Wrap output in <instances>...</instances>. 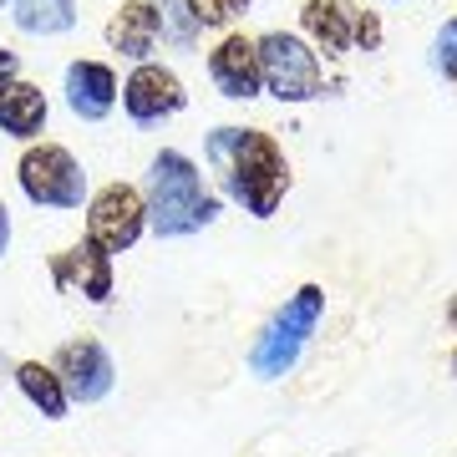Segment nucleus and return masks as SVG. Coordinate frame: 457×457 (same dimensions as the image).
<instances>
[{
	"instance_id": "f8f14e48",
	"label": "nucleus",
	"mask_w": 457,
	"mask_h": 457,
	"mask_svg": "<svg viewBox=\"0 0 457 457\" xmlns=\"http://www.w3.org/2000/svg\"><path fill=\"white\" fill-rule=\"evenodd\" d=\"M107 41H112V51H122L128 62L143 66L147 56H153V46H158V5H153V0H128V5L107 21Z\"/></svg>"
},
{
	"instance_id": "5701e85b",
	"label": "nucleus",
	"mask_w": 457,
	"mask_h": 457,
	"mask_svg": "<svg viewBox=\"0 0 457 457\" xmlns=\"http://www.w3.org/2000/svg\"><path fill=\"white\" fill-rule=\"evenodd\" d=\"M447 320H453V326H457V300H453V305H447Z\"/></svg>"
},
{
	"instance_id": "aec40b11",
	"label": "nucleus",
	"mask_w": 457,
	"mask_h": 457,
	"mask_svg": "<svg viewBox=\"0 0 457 457\" xmlns=\"http://www.w3.org/2000/svg\"><path fill=\"white\" fill-rule=\"evenodd\" d=\"M356 41H361L366 51H376V46H381V21L366 16V11H356Z\"/></svg>"
},
{
	"instance_id": "a211bd4d",
	"label": "nucleus",
	"mask_w": 457,
	"mask_h": 457,
	"mask_svg": "<svg viewBox=\"0 0 457 457\" xmlns=\"http://www.w3.org/2000/svg\"><path fill=\"white\" fill-rule=\"evenodd\" d=\"M432 66H437L447 82H457V21H447L437 31V46H432Z\"/></svg>"
},
{
	"instance_id": "dca6fc26",
	"label": "nucleus",
	"mask_w": 457,
	"mask_h": 457,
	"mask_svg": "<svg viewBox=\"0 0 457 457\" xmlns=\"http://www.w3.org/2000/svg\"><path fill=\"white\" fill-rule=\"evenodd\" d=\"M11 16L26 36H62L77 26V0H11Z\"/></svg>"
},
{
	"instance_id": "6e6552de",
	"label": "nucleus",
	"mask_w": 457,
	"mask_h": 457,
	"mask_svg": "<svg viewBox=\"0 0 457 457\" xmlns=\"http://www.w3.org/2000/svg\"><path fill=\"white\" fill-rule=\"evenodd\" d=\"M51 371L62 376L66 386V402H82V407H92V402H102V396L112 392V356L102 351L97 341H66L62 351H56V361H51Z\"/></svg>"
},
{
	"instance_id": "393cba45",
	"label": "nucleus",
	"mask_w": 457,
	"mask_h": 457,
	"mask_svg": "<svg viewBox=\"0 0 457 457\" xmlns=\"http://www.w3.org/2000/svg\"><path fill=\"white\" fill-rule=\"evenodd\" d=\"M0 5H11V0H0Z\"/></svg>"
},
{
	"instance_id": "7ed1b4c3",
	"label": "nucleus",
	"mask_w": 457,
	"mask_h": 457,
	"mask_svg": "<svg viewBox=\"0 0 457 457\" xmlns=\"http://www.w3.org/2000/svg\"><path fill=\"white\" fill-rule=\"evenodd\" d=\"M320 311H326V290H320V285H300V290L285 300V311L260 330V341L249 351V371L264 376V381H275V376L290 371L295 361H300V351H305V341H311Z\"/></svg>"
},
{
	"instance_id": "9d476101",
	"label": "nucleus",
	"mask_w": 457,
	"mask_h": 457,
	"mask_svg": "<svg viewBox=\"0 0 457 457\" xmlns=\"http://www.w3.org/2000/svg\"><path fill=\"white\" fill-rule=\"evenodd\" d=\"M51 279H56L62 290L87 295L92 305H102V300L112 295V254H102L92 239H82V245L62 249V254L51 260Z\"/></svg>"
},
{
	"instance_id": "423d86ee",
	"label": "nucleus",
	"mask_w": 457,
	"mask_h": 457,
	"mask_svg": "<svg viewBox=\"0 0 457 457\" xmlns=\"http://www.w3.org/2000/svg\"><path fill=\"white\" fill-rule=\"evenodd\" d=\"M147 228V204L137 188L128 183H107L92 204H87V239L102 249V254H122L143 239Z\"/></svg>"
},
{
	"instance_id": "2eb2a0df",
	"label": "nucleus",
	"mask_w": 457,
	"mask_h": 457,
	"mask_svg": "<svg viewBox=\"0 0 457 457\" xmlns=\"http://www.w3.org/2000/svg\"><path fill=\"white\" fill-rule=\"evenodd\" d=\"M16 381H21V392H26V402H31L46 422H62L66 417V386H62V376L51 371V366H41V361H21L16 366Z\"/></svg>"
},
{
	"instance_id": "4468645a",
	"label": "nucleus",
	"mask_w": 457,
	"mask_h": 457,
	"mask_svg": "<svg viewBox=\"0 0 457 457\" xmlns=\"http://www.w3.org/2000/svg\"><path fill=\"white\" fill-rule=\"evenodd\" d=\"M41 128H46V92L21 77L0 87V132L31 143V137H41Z\"/></svg>"
},
{
	"instance_id": "f03ea898",
	"label": "nucleus",
	"mask_w": 457,
	"mask_h": 457,
	"mask_svg": "<svg viewBox=\"0 0 457 457\" xmlns=\"http://www.w3.org/2000/svg\"><path fill=\"white\" fill-rule=\"evenodd\" d=\"M147 228L158 239H188L219 219V198L198 173V163L179 147H163L147 168Z\"/></svg>"
},
{
	"instance_id": "39448f33",
	"label": "nucleus",
	"mask_w": 457,
	"mask_h": 457,
	"mask_svg": "<svg viewBox=\"0 0 457 457\" xmlns=\"http://www.w3.org/2000/svg\"><path fill=\"white\" fill-rule=\"evenodd\" d=\"M16 179H21V194L31 198L36 209H82L87 198V173L62 143L26 147Z\"/></svg>"
},
{
	"instance_id": "f257e3e1",
	"label": "nucleus",
	"mask_w": 457,
	"mask_h": 457,
	"mask_svg": "<svg viewBox=\"0 0 457 457\" xmlns=\"http://www.w3.org/2000/svg\"><path fill=\"white\" fill-rule=\"evenodd\" d=\"M209 163L224 183V194L234 204H245V213L270 219L279 209V198L290 188V163L270 132L260 128H219L209 132Z\"/></svg>"
},
{
	"instance_id": "412c9836",
	"label": "nucleus",
	"mask_w": 457,
	"mask_h": 457,
	"mask_svg": "<svg viewBox=\"0 0 457 457\" xmlns=\"http://www.w3.org/2000/svg\"><path fill=\"white\" fill-rule=\"evenodd\" d=\"M5 82H16V51L0 46V87H5Z\"/></svg>"
},
{
	"instance_id": "4be33fe9",
	"label": "nucleus",
	"mask_w": 457,
	"mask_h": 457,
	"mask_svg": "<svg viewBox=\"0 0 457 457\" xmlns=\"http://www.w3.org/2000/svg\"><path fill=\"white\" fill-rule=\"evenodd\" d=\"M5 245H11V219H5V204H0V254H5Z\"/></svg>"
},
{
	"instance_id": "ddd939ff",
	"label": "nucleus",
	"mask_w": 457,
	"mask_h": 457,
	"mask_svg": "<svg viewBox=\"0 0 457 457\" xmlns=\"http://www.w3.org/2000/svg\"><path fill=\"white\" fill-rule=\"evenodd\" d=\"M300 26H305V36H311L320 51L341 56V51H351V41H356V5H345V0H305Z\"/></svg>"
},
{
	"instance_id": "20e7f679",
	"label": "nucleus",
	"mask_w": 457,
	"mask_h": 457,
	"mask_svg": "<svg viewBox=\"0 0 457 457\" xmlns=\"http://www.w3.org/2000/svg\"><path fill=\"white\" fill-rule=\"evenodd\" d=\"M260 51V77L264 92L279 102H315L326 92V77H320V62H315L311 41H300L290 31H264L254 41Z\"/></svg>"
},
{
	"instance_id": "1a4fd4ad",
	"label": "nucleus",
	"mask_w": 457,
	"mask_h": 457,
	"mask_svg": "<svg viewBox=\"0 0 457 457\" xmlns=\"http://www.w3.org/2000/svg\"><path fill=\"white\" fill-rule=\"evenodd\" d=\"M209 77L228 102L260 97L264 77H260V51H254V41H249V36H224V41L209 51Z\"/></svg>"
},
{
	"instance_id": "f3484780",
	"label": "nucleus",
	"mask_w": 457,
	"mask_h": 457,
	"mask_svg": "<svg viewBox=\"0 0 457 457\" xmlns=\"http://www.w3.org/2000/svg\"><path fill=\"white\" fill-rule=\"evenodd\" d=\"M153 5H158V36H163L168 46L194 51L198 36H204V21L194 16V5L188 0H153Z\"/></svg>"
},
{
	"instance_id": "0eeeda50",
	"label": "nucleus",
	"mask_w": 457,
	"mask_h": 457,
	"mask_svg": "<svg viewBox=\"0 0 457 457\" xmlns=\"http://www.w3.org/2000/svg\"><path fill=\"white\" fill-rule=\"evenodd\" d=\"M122 107H128V117L137 128H153V122L183 112V107H188V92H183L179 71H168V66H158V62H143L128 82H122Z\"/></svg>"
},
{
	"instance_id": "9b49d317",
	"label": "nucleus",
	"mask_w": 457,
	"mask_h": 457,
	"mask_svg": "<svg viewBox=\"0 0 457 457\" xmlns=\"http://www.w3.org/2000/svg\"><path fill=\"white\" fill-rule=\"evenodd\" d=\"M117 77L107 62H71L66 66V107L82 122H102L117 107Z\"/></svg>"
},
{
	"instance_id": "b1692460",
	"label": "nucleus",
	"mask_w": 457,
	"mask_h": 457,
	"mask_svg": "<svg viewBox=\"0 0 457 457\" xmlns=\"http://www.w3.org/2000/svg\"><path fill=\"white\" fill-rule=\"evenodd\" d=\"M453 371H457V356H453Z\"/></svg>"
},
{
	"instance_id": "6ab92c4d",
	"label": "nucleus",
	"mask_w": 457,
	"mask_h": 457,
	"mask_svg": "<svg viewBox=\"0 0 457 457\" xmlns=\"http://www.w3.org/2000/svg\"><path fill=\"white\" fill-rule=\"evenodd\" d=\"M188 5L204 26H228L239 11H249V0H188Z\"/></svg>"
}]
</instances>
